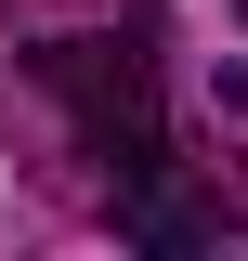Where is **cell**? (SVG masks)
<instances>
[{
    "instance_id": "obj_1",
    "label": "cell",
    "mask_w": 248,
    "mask_h": 261,
    "mask_svg": "<svg viewBox=\"0 0 248 261\" xmlns=\"http://www.w3.org/2000/svg\"><path fill=\"white\" fill-rule=\"evenodd\" d=\"M235 13H248V0H235Z\"/></svg>"
}]
</instances>
